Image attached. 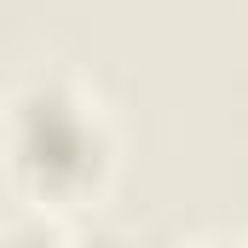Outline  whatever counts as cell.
<instances>
[{
    "label": "cell",
    "instance_id": "7a4b0ae2",
    "mask_svg": "<svg viewBox=\"0 0 248 248\" xmlns=\"http://www.w3.org/2000/svg\"><path fill=\"white\" fill-rule=\"evenodd\" d=\"M190 248H248L243 237H208V243H190Z\"/></svg>",
    "mask_w": 248,
    "mask_h": 248
},
{
    "label": "cell",
    "instance_id": "6da1fadb",
    "mask_svg": "<svg viewBox=\"0 0 248 248\" xmlns=\"http://www.w3.org/2000/svg\"><path fill=\"white\" fill-rule=\"evenodd\" d=\"M6 150H12V179L35 196V208H75L110 173V127L98 98L63 75V69H35L12 93V122H6Z\"/></svg>",
    "mask_w": 248,
    "mask_h": 248
}]
</instances>
